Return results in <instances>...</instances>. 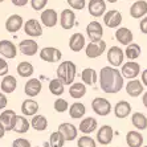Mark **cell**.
I'll use <instances>...</instances> for the list:
<instances>
[{
	"mask_svg": "<svg viewBox=\"0 0 147 147\" xmlns=\"http://www.w3.org/2000/svg\"><path fill=\"white\" fill-rule=\"evenodd\" d=\"M92 109L97 115L105 117L111 113V103L109 99L102 98V97H97L92 101Z\"/></svg>",
	"mask_w": 147,
	"mask_h": 147,
	"instance_id": "obj_3",
	"label": "cell"
},
{
	"mask_svg": "<svg viewBox=\"0 0 147 147\" xmlns=\"http://www.w3.org/2000/svg\"><path fill=\"white\" fill-rule=\"evenodd\" d=\"M4 134H5V129H4L3 125L0 123V139H1V138L4 137Z\"/></svg>",
	"mask_w": 147,
	"mask_h": 147,
	"instance_id": "obj_51",
	"label": "cell"
},
{
	"mask_svg": "<svg viewBox=\"0 0 147 147\" xmlns=\"http://www.w3.org/2000/svg\"><path fill=\"white\" fill-rule=\"evenodd\" d=\"M58 131L62 134V137H64L65 140L76 139V138H77V133H78L77 127H76L74 125H72V123H69V122L61 123V125L58 126Z\"/></svg>",
	"mask_w": 147,
	"mask_h": 147,
	"instance_id": "obj_21",
	"label": "cell"
},
{
	"mask_svg": "<svg viewBox=\"0 0 147 147\" xmlns=\"http://www.w3.org/2000/svg\"><path fill=\"white\" fill-rule=\"evenodd\" d=\"M49 92H51L53 96H57V97L62 96L64 92H65V85H64V82L58 78L52 80V81L49 82Z\"/></svg>",
	"mask_w": 147,
	"mask_h": 147,
	"instance_id": "obj_35",
	"label": "cell"
},
{
	"mask_svg": "<svg viewBox=\"0 0 147 147\" xmlns=\"http://www.w3.org/2000/svg\"><path fill=\"white\" fill-rule=\"evenodd\" d=\"M121 73H122L123 78H127V80L137 78L140 73V65L138 62H134V60H131V61L126 62V64H122Z\"/></svg>",
	"mask_w": 147,
	"mask_h": 147,
	"instance_id": "obj_7",
	"label": "cell"
},
{
	"mask_svg": "<svg viewBox=\"0 0 147 147\" xmlns=\"http://www.w3.org/2000/svg\"><path fill=\"white\" fill-rule=\"evenodd\" d=\"M65 144V139L62 137V134L60 131H56V133H52L51 137H49V146L51 147H64Z\"/></svg>",
	"mask_w": 147,
	"mask_h": 147,
	"instance_id": "obj_39",
	"label": "cell"
},
{
	"mask_svg": "<svg viewBox=\"0 0 147 147\" xmlns=\"http://www.w3.org/2000/svg\"><path fill=\"white\" fill-rule=\"evenodd\" d=\"M113 137H114L113 127L109 126V125H103L97 133V142L99 144H102V146H107V144L111 143Z\"/></svg>",
	"mask_w": 147,
	"mask_h": 147,
	"instance_id": "obj_12",
	"label": "cell"
},
{
	"mask_svg": "<svg viewBox=\"0 0 147 147\" xmlns=\"http://www.w3.org/2000/svg\"><path fill=\"white\" fill-rule=\"evenodd\" d=\"M7 105H8V99H7V97H5V94H4V93H0V110L5 109Z\"/></svg>",
	"mask_w": 147,
	"mask_h": 147,
	"instance_id": "obj_47",
	"label": "cell"
},
{
	"mask_svg": "<svg viewBox=\"0 0 147 147\" xmlns=\"http://www.w3.org/2000/svg\"><path fill=\"white\" fill-rule=\"evenodd\" d=\"M17 73H19V76H21V77H31L32 74H33V65H32L31 62L28 61H21L19 65H17L16 68Z\"/></svg>",
	"mask_w": 147,
	"mask_h": 147,
	"instance_id": "obj_37",
	"label": "cell"
},
{
	"mask_svg": "<svg viewBox=\"0 0 147 147\" xmlns=\"http://www.w3.org/2000/svg\"><path fill=\"white\" fill-rule=\"evenodd\" d=\"M36 147H40V146H36Z\"/></svg>",
	"mask_w": 147,
	"mask_h": 147,
	"instance_id": "obj_55",
	"label": "cell"
},
{
	"mask_svg": "<svg viewBox=\"0 0 147 147\" xmlns=\"http://www.w3.org/2000/svg\"><path fill=\"white\" fill-rule=\"evenodd\" d=\"M11 1L16 7H24V5H27L29 3V0H11Z\"/></svg>",
	"mask_w": 147,
	"mask_h": 147,
	"instance_id": "obj_48",
	"label": "cell"
},
{
	"mask_svg": "<svg viewBox=\"0 0 147 147\" xmlns=\"http://www.w3.org/2000/svg\"><path fill=\"white\" fill-rule=\"evenodd\" d=\"M29 3H31L32 8L34 11H42L45 8V5L48 4V0H29Z\"/></svg>",
	"mask_w": 147,
	"mask_h": 147,
	"instance_id": "obj_43",
	"label": "cell"
},
{
	"mask_svg": "<svg viewBox=\"0 0 147 147\" xmlns=\"http://www.w3.org/2000/svg\"><path fill=\"white\" fill-rule=\"evenodd\" d=\"M143 135L135 130H131L126 134V142L129 147H142L143 146Z\"/></svg>",
	"mask_w": 147,
	"mask_h": 147,
	"instance_id": "obj_28",
	"label": "cell"
},
{
	"mask_svg": "<svg viewBox=\"0 0 147 147\" xmlns=\"http://www.w3.org/2000/svg\"><path fill=\"white\" fill-rule=\"evenodd\" d=\"M66 3L69 4V7L73 11H81L85 8L86 1L85 0H66Z\"/></svg>",
	"mask_w": 147,
	"mask_h": 147,
	"instance_id": "obj_42",
	"label": "cell"
},
{
	"mask_svg": "<svg viewBox=\"0 0 147 147\" xmlns=\"http://www.w3.org/2000/svg\"><path fill=\"white\" fill-rule=\"evenodd\" d=\"M142 147H147V146H142Z\"/></svg>",
	"mask_w": 147,
	"mask_h": 147,
	"instance_id": "obj_54",
	"label": "cell"
},
{
	"mask_svg": "<svg viewBox=\"0 0 147 147\" xmlns=\"http://www.w3.org/2000/svg\"><path fill=\"white\" fill-rule=\"evenodd\" d=\"M103 23L107 28H118L122 24V13L117 9L107 11L103 13Z\"/></svg>",
	"mask_w": 147,
	"mask_h": 147,
	"instance_id": "obj_6",
	"label": "cell"
},
{
	"mask_svg": "<svg viewBox=\"0 0 147 147\" xmlns=\"http://www.w3.org/2000/svg\"><path fill=\"white\" fill-rule=\"evenodd\" d=\"M125 88H126V92L130 97H138L143 93L144 85L142 84V81H139L137 78H133L127 82V85Z\"/></svg>",
	"mask_w": 147,
	"mask_h": 147,
	"instance_id": "obj_22",
	"label": "cell"
},
{
	"mask_svg": "<svg viewBox=\"0 0 147 147\" xmlns=\"http://www.w3.org/2000/svg\"><path fill=\"white\" fill-rule=\"evenodd\" d=\"M31 127V122L25 118V117H21V115H17L16 117V122L13 125V129L12 130L17 134H25Z\"/></svg>",
	"mask_w": 147,
	"mask_h": 147,
	"instance_id": "obj_30",
	"label": "cell"
},
{
	"mask_svg": "<svg viewBox=\"0 0 147 147\" xmlns=\"http://www.w3.org/2000/svg\"><path fill=\"white\" fill-rule=\"evenodd\" d=\"M16 117L17 114L15 113L13 110H4L3 113L0 114V123L3 125V127L5 129V131H11L13 129V125L16 122Z\"/></svg>",
	"mask_w": 147,
	"mask_h": 147,
	"instance_id": "obj_17",
	"label": "cell"
},
{
	"mask_svg": "<svg viewBox=\"0 0 147 147\" xmlns=\"http://www.w3.org/2000/svg\"><path fill=\"white\" fill-rule=\"evenodd\" d=\"M115 38L117 41L122 45H129L130 42H133V32L129 29V28H125V27H121L117 29L115 32Z\"/></svg>",
	"mask_w": 147,
	"mask_h": 147,
	"instance_id": "obj_24",
	"label": "cell"
},
{
	"mask_svg": "<svg viewBox=\"0 0 147 147\" xmlns=\"http://www.w3.org/2000/svg\"><path fill=\"white\" fill-rule=\"evenodd\" d=\"M74 23H76V13L74 11L72 8H66L61 12L60 15V25H61L62 29L65 31H69L74 27Z\"/></svg>",
	"mask_w": 147,
	"mask_h": 147,
	"instance_id": "obj_9",
	"label": "cell"
},
{
	"mask_svg": "<svg viewBox=\"0 0 147 147\" xmlns=\"http://www.w3.org/2000/svg\"><path fill=\"white\" fill-rule=\"evenodd\" d=\"M19 51L24 56H34L38 52V44L32 38H25L20 41Z\"/></svg>",
	"mask_w": 147,
	"mask_h": 147,
	"instance_id": "obj_15",
	"label": "cell"
},
{
	"mask_svg": "<svg viewBox=\"0 0 147 147\" xmlns=\"http://www.w3.org/2000/svg\"><path fill=\"white\" fill-rule=\"evenodd\" d=\"M106 1H109V3H117L118 0H106Z\"/></svg>",
	"mask_w": 147,
	"mask_h": 147,
	"instance_id": "obj_52",
	"label": "cell"
},
{
	"mask_svg": "<svg viewBox=\"0 0 147 147\" xmlns=\"http://www.w3.org/2000/svg\"><path fill=\"white\" fill-rule=\"evenodd\" d=\"M12 147H31V142L28 139H24V138H19V139L13 140Z\"/></svg>",
	"mask_w": 147,
	"mask_h": 147,
	"instance_id": "obj_44",
	"label": "cell"
},
{
	"mask_svg": "<svg viewBox=\"0 0 147 147\" xmlns=\"http://www.w3.org/2000/svg\"><path fill=\"white\" fill-rule=\"evenodd\" d=\"M24 32L31 37H40L42 34V25L36 19H29L24 24Z\"/></svg>",
	"mask_w": 147,
	"mask_h": 147,
	"instance_id": "obj_13",
	"label": "cell"
},
{
	"mask_svg": "<svg viewBox=\"0 0 147 147\" xmlns=\"http://www.w3.org/2000/svg\"><path fill=\"white\" fill-rule=\"evenodd\" d=\"M105 51H106V42H105L103 40L92 41L90 44L86 45L85 55L89 58H97L101 55H103V52Z\"/></svg>",
	"mask_w": 147,
	"mask_h": 147,
	"instance_id": "obj_5",
	"label": "cell"
},
{
	"mask_svg": "<svg viewBox=\"0 0 147 147\" xmlns=\"http://www.w3.org/2000/svg\"><path fill=\"white\" fill-rule=\"evenodd\" d=\"M147 13V1L146 0H138L130 7V16L133 19H142Z\"/></svg>",
	"mask_w": 147,
	"mask_h": 147,
	"instance_id": "obj_19",
	"label": "cell"
},
{
	"mask_svg": "<svg viewBox=\"0 0 147 147\" xmlns=\"http://www.w3.org/2000/svg\"><path fill=\"white\" fill-rule=\"evenodd\" d=\"M40 58L45 62H58L62 58V53L58 48H53V47H45L40 51Z\"/></svg>",
	"mask_w": 147,
	"mask_h": 147,
	"instance_id": "obj_4",
	"label": "cell"
},
{
	"mask_svg": "<svg viewBox=\"0 0 147 147\" xmlns=\"http://www.w3.org/2000/svg\"><path fill=\"white\" fill-rule=\"evenodd\" d=\"M97 119L93 118V117H88L85 119H82L80 123V131L84 134H92L96 131L97 129Z\"/></svg>",
	"mask_w": 147,
	"mask_h": 147,
	"instance_id": "obj_29",
	"label": "cell"
},
{
	"mask_svg": "<svg viewBox=\"0 0 147 147\" xmlns=\"http://www.w3.org/2000/svg\"><path fill=\"white\" fill-rule=\"evenodd\" d=\"M69 48L72 52H81L85 48V36L82 33H73L69 38Z\"/></svg>",
	"mask_w": 147,
	"mask_h": 147,
	"instance_id": "obj_23",
	"label": "cell"
},
{
	"mask_svg": "<svg viewBox=\"0 0 147 147\" xmlns=\"http://www.w3.org/2000/svg\"><path fill=\"white\" fill-rule=\"evenodd\" d=\"M8 70H9V66H8L7 61L0 57V76H5L8 73Z\"/></svg>",
	"mask_w": 147,
	"mask_h": 147,
	"instance_id": "obj_45",
	"label": "cell"
},
{
	"mask_svg": "<svg viewBox=\"0 0 147 147\" xmlns=\"http://www.w3.org/2000/svg\"><path fill=\"white\" fill-rule=\"evenodd\" d=\"M41 89H42V85H41V81L38 78H31L28 80L27 84L24 86V93L28 97H36L40 94Z\"/></svg>",
	"mask_w": 147,
	"mask_h": 147,
	"instance_id": "obj_20",
	"label": "cell"
},
{
	"mask_svg": "<svg viewBox=\"0 0 147 147\" xmlns=\"http://www.w3.org/2000/svg\"><path fill=\"white\" fill-rule=\"evenodd\" d=\"M31 125L34 130L44 131V130H47V127H48V119H47L44 115H36V114H34V115L32 117Z\"/></svg>",
	"mask_w": 147,
	"mask_h": 147,
	"instance_id": "obj_36",
	"label": "cell"
},
{
	"mask_svg": "<svg viewBox=\"0 0 147 147\" xmlns=\"http://www.w3.org/2000/svg\"><path fill=\"white\" fill-rule=\"evenodd\" d=\"M53 107H55V110L57 113H65L69 109V103L64 98H57L55 101V103H53Z\"/></svg>",
	"mask_w": 147,
	"mask_h": 147,
	"instance_id": "obj_40",
	"label": "cell"
},
{
	"mask_svg": "<svg viewBox=\"0 0 147 147\" xmlns=\"http://www.w3.org/2000/svg\"><path fill=\"white\" fill-rule=\"evenodd\" d=\"M81 78H82V82L85 84V85H94L98 80V74L94 69L92 68H86L82 70L81 73Z\"/></svg>",
	"mask_w": 147,
	"mask_h": 147,
	"instance_id": "obj_32",
	"label": "cell"
},
{
	"mask_svg": "<svg viewBox=\"0 0 147 147\" xmlns=\"http://www.w3.org/2000/svg\"><path fill=\"white\" fill-rule=\"evenodd\" d=\"M142 102H143V105H144V107L147 109V92L143 94V97H142Z\"/></svg>",
	"mask_w": 147,
	"mask_h": 147,
	"instance_id": "obj_50",
	"label": "cell"
},
{
	"mask_svg": "<svg viewBox=\"0 0 147 147\" xmlns=\"http://www.w3.org/2000/svg\"><path fill=\"white\" fill-rule=\"evenodd\" d=\"M86 34L90 38V41H99L102 40L103 36V28L101 23L98 21H90L86 27Z\"/></svg>",
	"mask_w": 147,
	"mask_h": 147,
	"instance_id": "obj_11",
	"label": "cell"
},
{
	"mask_svg": "<svg viewBox=\"0 0 147 147\" xmlns=\"http://www.w3.org/2000/svg\"><path fill=\"white\" fill-rule=\"evenodd\" d=\"M123 60H125V52L119 47H111L107 51V61L111 66L118 68L123 64Z\"/></svg>",
	"mask_w": 147,
	"mask_h": 147,
	"instance_id": "obj_8",
	"label": "cell"
},
{
	"mask_svg": "<svg viewBox=\"0 0 147 147\" xmlns=\"http://www.w3.org/2000/svg\"><path fill=\"white\" fill-rule=\"evenodd\" d=\"M0 55L5 58H15L17 55L16 45L9 40H0Z\"/></svg>",
	"mask_w": 147,
	"mask_h": 147,
	"instance_id": "obj_18",
	"label": "cell"
},
{
	"mask_svg": "<svg viewBox=\"0 0 147 147\" xmlns=\"http://www.w3.org/2000/svg\"><path fill=\"white\" fill-rule=\"evenodd\" d=\"M101 90L107 94H115L125 86V78L115 66H103L99 72Z\"/></svg>",
	"mask_w": 147,
	"mask_h": 147,
	"instance_id": "obj_1",
	"label": "cell"
},
{
	"mask_svg": "<svg viewBox=\"0 0 147 147\" xmlns=\"http://www.w3.org/2000/svg\"><path fill=\"white\" fill-rule=\"evenodd\" d=\"M57 78L61 80L64 82V85H70L73 84L76 78V74H77V68H76V64L73 61H64L61 62L57 68Z\"/></svg>",
	"mask_w": 147,
	"mask_h": 147,
	"instance_id": "obj_2",
	"label": "cell"
},
{
	"mask_svg": "<svg viewBox=\"0 0 147 147\" xmlns=\"http://www.w3.org/2000/svg\"><path fill=\"white\" fill-rule=\"evenodd\" d=\"M68 111H69L70 118H73V119H80V118H82V117L85 115L86 107H85V105L81 102H74L72 106H69Z\"/></svg>",
	"mask_w": 147,
	"mask_h": 147,
	"instance_id": "obj_31",
	"label": "cell"
},
{
	"mask_svg": "<svg viewBox=\"0 0 147 147\" xmlns=\"http://www.w3.org/2000/svg\"><path fill=\"white\" fill-rule=\"evenodd\" d=\"M114 114L117 118H126L131 114V105L127 101H119L114 106Z\"/></svg>",
	"mask_w": 147,
	"mask_h": 147,
	"instance_id": "obj_27",
	"label": "cell"
},
{
	"mask_svg": "<svg viewBox=\"0 0 147 147\" xmlns=\"http://www.w3.org/2000/svg\"><path fill=\"white\" fill-rule=\"evenodd\" d=\"M139 28H140V32L144 34H147V16H143L142 20L139 23Z\"/></svg>",
	"mask_w": 147,
	"mask_h": 147,
	"instance_id": "obj_46",
	"label": "cell"
},
{
	"mask_svg": "<svg viewBox=\"0 0 147 147\" xmlns=\"http://www.w3.org/2000/svg\"><path fill=\"white\" fill-rule=\"evenodd\" d=\"M140 47L139 44H135V42H130L129 45H126V51H125V56L130 60H137L140 56Z\"/></svg>",
	"mask_w": 147,
	"mask_h": 147,
	"instance_id": "obj_38",
	"label": "cell"
},
{
	"mask_svg": "<svg viewBox=\"0 0 147 147\" xmlns=\"http://www.w3.org/2000/svg\"><path fill=\"white\" fill-rule=\"evenodd\" d=\"M24 25V21H23V17L20 15H11L5 20V31L8 33H16L21 29V27Z\"/></svg>",
	"mask_w": 147,
	"mask_h": 147,
	"instance_id": "obj_14",
	"label": "cell"
},
{
	"mask_svg": "<svg viewBox=\"0 0 147 147\" xmlns=\"http://www.w3.org/2000/svg\"><path fill=\"white\" fill-rule=\"evenodd\" d=\"M142 84L144 86H147V69H144L143 72H142Z\"/></svg>",
	"mask_w": 147,
	"mask_h": 147,
	"instance_id": "obj_49",
	"label": "cell"
},
{
	"mask_svg": "<svg viewBox=\"0 0 147 147\" xmlns=\"http://www.w3.org/2000/svg\"><path fill=\"white\" fill-rule=\"evenodd\" d=\"M131 122H133V126L138 130H144L147 129V118L143 113H134L133 117H131Z\"/></svg>",
	"mask_w": 147,
	"mask_h": 147,
	"instance_id": "obj_34",
	"label": "cell"
},
{
	"mask_svg": "<svg viewBox=\"0 0 147 147\" xmlns=\"http://www.w3.org/2000/svg\"><path fill=\"white\" fill-rule=\"evenodd\" d=\"M88 11L93 17H101L106 12V1L105 0H90L88 4Z\"/></svg>",
	"mask_w": 147,
	"mask_h": 147,
	"instance_id": "obj_16",
	"label": "cell"
},
{
	"mask_svg": "<svg viewBox=\"0 0 147 147\" xmlns=\"http://www.w3.org/2000/svg\"><path fill=\"white\" fill-rule=\"evenodd\" d=\"M17 86V81L16 78H15L13 76H4L3 81H1V84H0V89H1V92L5 93V94H11V93H13L15 89H16Z\"/></svg>",
	"mask_w": 147,
	"mask_h": 147,
	"instance_id": "obj_26",
	"label": "cell"
},
{
	"mask_svg": "<svg viewBox=\"0 0 147 147\" xmlns=\"http://www.w3.org/2000/svg\"><path fill=\"white\" fill-rule=\"evenodd\" d=\"M77 146L78 147H96L97 143L92 137H89V135H84V137L78 138V140H77Z\"/></svg>",
	"mask_w": 147,
	"mask_h": 147,
	"instance_id": "obj_41",
	"label": "cell"
},
{
	"mask_svg": "<svg viewBox=\"0 0 147 147\" xmlns=\"http://www.w3.org/2000/svg\"><path fill=\"white\" fill-rule=\"evenodd\" d=\"M40 20L42 25L47 28H53L58 23V15L53 8H48V9H42L40 16Z\"/></svg>",
	"mask_w": 147,
	"mask_h": 147,
	"instance_id": "obj_10",
	"label": "cell"
},
{
	"mask_svg": "<svg viewBox=\"0 0 147 147\" xmlns=\"http://www.w3.org/2000/svg\"><path fill=\"white\" fill-rule=\"evenodd\" d=\"M69 94H70V97H73V98H82V97L86 94L85 84H82V82H74V84H70Z\"/></svg>",
	"mask_w": 147,
	"mask_h": 147,
	"instance_id": "obj_33",
	"label": "cell"
},
{
	"mask_svg": "<svg viewBox=\"0 0 147 147\" xmlns=\"http://www.w3.org/2000/svg\"><path fill=\"white\" fill-rule=\"evenodd\" d=\"M3 1H4V0H0V3H3Z\"/></svg>",
	"mask_w": 147,
	"mask_h": 147,
	"instance_id": "obj_53",
	"label": "cell"
},
{
	"mask_svg": "<svg viewBox=\"0 0 147 147\" xmlns=\"http://www.w3.org/2000/svg\"><path fill=\"white\" fill-rule=\"evenodd\" d=\"M38 111V103L34 99H25L21 103V113L25 117H33Z\"/></svg>",
	"mask_w": 147,
	"mask_h": 147,
	"instance_id": "obj_25",
	"label": "cell"
}]
</instances>
